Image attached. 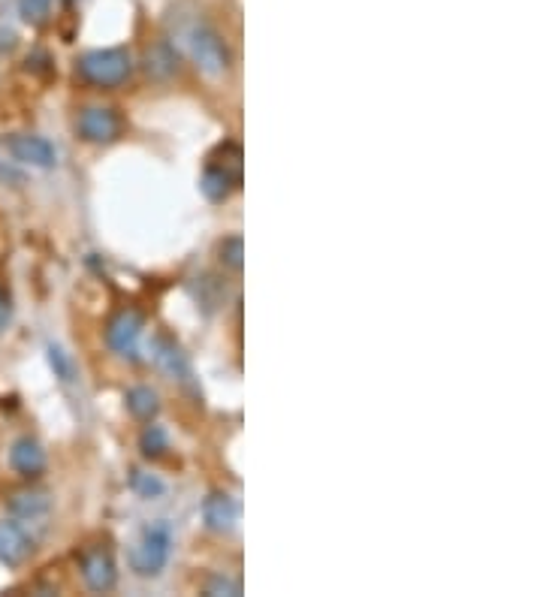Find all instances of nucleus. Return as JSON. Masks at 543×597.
<instances>
[{
    "mask_svg": "<svg viewBox=\"0 0 543 597\" xmlns=\"http://www.w3.org/2000/svg\"><path fill=\"white\" fill-rule=\"evenodd\" d=\"M175 43H181V49L191 55L197 70L209 79H224L233 67V52L224 34L197 13L175 19Z\"/></svg>",
    "mask_w": 543,
    "mask_h": 597,
    "instance_id": "1",
    "label": "nucleus"
},
{
    "mask_svg": "<svg viewBox=\"0 0 543 597\" xmlns=\"http://www.w3.org/2000/svg\"><path fill=\"white\" fill-rule=\"evenodd\" d=\"M242 184V148L236 142H224L206 163L200 190L209 203H227Z\"/></svg>",
    "mask_w": 543,
    "mask_h": 597,
    "instance_id": "2",
    "label": "nucleus"
},
{
    "mask_svg": "<svg viewBox=\"0 0 543 597\" xmlns=\"http://www.w3.org/2000/svg\"><path fill=\"white\" fill-rule=\"evenodd\" d=\"M79 76L94 88H118L133 73V58L127 49H91L76 61Z\"/></svg>",
    "mask_w": 543,
    "mask_h": 597,
    "instance_id": "3",
    "label": "nucleus"
},
{
    "mask_svg": "<svg viewBox=\"0 0 543 597\" xmlns=\"http://www.w3.org/2000/svg\"><path fill=\"white\" fill-rule=\"evenodd\" d=\"M169 555H172V525L160 519L142 528L139 540L130 549V567L136 576L151 579L169 564Z\"/></svg>",
    "mask_w": 543,
    "mask_h": 597,
    "instance_id": "4",
    "label": "nucleus"
},
{
    "mask_svg": "<svg viewBox=\"0 0 543 597\" xmlns=\"http://www.w3.org/2000/svg\"><path fill=\"white\" fill-rule=\"evenodd\" d=\"M0 148H4L16 163L31 166V169H52L58 163V148L37 133H7L0 139Z\"/></svg>",
    "mask_w": 543,
    "mask_h": 597,
    "instance_id": "5",
    "label": "nucleus"
},
{
    "mask_svg": "<svg viewBox=\"0 0 543 597\" xmlns=\"http://www.w3.org/2000/svg\"><path fill=\"white\" fill-rule=\"evenodd\" d=\"M76 133L82 142L91 145H109L121 139L124 133V118L112 106H85L76 118Z\"/></svg>",
    "mask_w": 543,
    "mask_h": 597,
    "instance_id": "6",
    "label": "nucleus"
},
{
    "mask_svg": "<svg viewBox=\"0 0 543 597\" xmlns=\"http://www.w3.org/2000/svg\"><path fill=\"white\" fill-rule=\"evenodd\" d=\"M40 534L34 525L22 519H4L0 522V564L4 567H22L37 552Z\"/></svg>",
    "mask_w": 543,
    "mask_h": 597,
    "instance_id": "7",
    "label": "nucleus"
},
{
    "mask_svg": "<svg viewBox=\"0 0 543 597\" xmlns=\"http://www.w3.org/2000/svg\"><path fill=\"white\" fill-rule=\"evenodd\" d=\"M145 320L136 308H121L109 326H106V344L115 356L121 359H136L139 356V341H142Z\"/></svg>",
    "mask_w": 543,
    "mask_h": 597,
    "instance_id": "8",
    "label": "nucleus"
},
{
    "mask_svg": "<svg viewBox=\"0 0 543 597\" xmlns=\"http://www.w3.org/2000/svg\"><path fill=\"white\" fill-rule=\"evenodd\" d=\"M151 362L154 368L166 377V380H178V383H191L194 371H191V359L172 335H154L151 338Z\"/></svg>",
    "mask_w": 543,
    "mask_h": 597,
    "instance_id": "9",
    "label": "nucleus"
},
{
    "mask_svg": "<svg viewBox=\"0 0 543 597\" xmlns=\"http://www.w3.org/2000/svg\"><path fill=\"white\" fill-rule=\"evenodd\" d=\"M79 570H82V579L91 591L103 594V591H112L118 585V564L112 558L109 549L103 546H91L82 552V561H79Z\"/></svg>",
    "mask_w": 543,
    "mask_h": 597,
    "instance_id": "10",
    "label": "nucleus"
},
{
    "mask_svg": "<svg viewBox=\"0 0 543 597\" xmlns=\"http://www.w3.org/2000/svg\"><path fill=\"white\" fill-rule=\"evenodd\" d=\"M7 510L13 519H22L28 525H40L52 513V495L46 489H19L10 495Z\"/></svg>",
    "mask_w": 543,
    "mask_h": 597,
    "instance_id": "11",
    "label": "nucleus"
},
{
    "mask_svg": "<svg viewBox=\"0 0 543 597\" xmlns=\"http://www.w3.org/2000/svg\"><path fill=\"white\" fill-rule=\"evenodd\" d=\"M10 465H13V471H16V474H22V477L34 480V477H40V474L46 471L49 459H46L43 444H40L37 438L25 435V438H19V441L10 447Z\"/></svg>",
    "mask_w": 543,
    "mask_h": 597,
    "instance_id": "12",
    "label": "nucleus"
},
{
    "mask_svg": "<svg viewBox=\"0 0 543 597\" xmlns=\"http://www.w3.org/2000/svg\"><path fill=\"white\" fill-rule=\"evenodd\" d=\"M236 519H239V507L233 501V495L227 492H212L206 501H203V522L209 531L215 534H230L236 528Z\"/></svg>",
    "mask_w": 543,
    "mask_h": 597,
    "instance_id": "13",
    "label": "nucleus"
},
{
    "mask_svg": "<svg viewBox=\"0 0 543 597\" xmlns=\"http://www.w3.org/2000/svg\"><path fill=\"white\" fill-rule=\"evenodd\" d=\"M145 73L154 79H169L178 73V52L169 40H157L148 52H145Z\"/></svg>",
    "mask_w": 543,
    "mask_h": 597,
    "instance_id": "14",
    "label": "nucleus"
},
{
    "mask_svg": "<svg viewBox=\"0 0 543 597\" xmlns=\"http://www.w3.org/2000/svg\"><path fill=\"white\" fill-rule=\"evenodd\" d=\"M127 411L142 420V423H151L157 414H160V395L151 389V386H133L127 392Z\"/></svg>",
    "mask_w": 543,
    "mask_h": 597,
    "instance_id": "15",
    "label": "nucleus"
},
{
    "mask_svg": "<svg viewBox=\"0 0 543 597\" xmlns=\"http://www.w3.org/2000/svg\"><path fill=\"white\" fill-rule=\"evenodd\" d=\"M139 450H142V456L145 459H160L166 450H169V435H166V429L163 426H145L142 429V435H139Z\"/></svg>",
    "mask_w": 543,
    "mask_h": 597,
    "instance_id": "16",
    "label": "nucleus"
},
{
    "mask_svg": "<svg viewBox=\"0 0 543 597\" xmlns=\"http://www.w3.org/2000/svg\"><path fill=\"white\" fill-rule=\"evenodd\" d=\"M46 356H49V365H52V371H55V377H58L61 383H73V380H76V362H73V356H70L64 347L49 344V347H46Z\"/></svg>",
    "mask_w": 543,
    "mask_h": 597,
    "instance_id": "17",
    "label": "nucleus"
},
{
    "mask_svg": "<svg viewBox=\"0 0 543 597\" xmlns=\"http://www.w3.org/2000/svg\"><path fill=\"white\" fill-rule=\"evenodd\" d=\"M218 254H221V263H224L227 269L242 272V266H245V242H242V236L224 239V242L218 245Z\"/></svg>",
    "mask_w": 543,
    "mask_h": 597,
    "instance_id": "18",
    "label": "nucleus"
},
{
    "mask_svg": "<svg viewBox=\"0 0 543 597\" xmlns=\"http://www.w3.org/2000/svg\"><path fill=\"white\" fill-rule=\"evenodd\" d=\"M19 13L28 25H43L52 13V0H19Z\"/></svg>",
    "mask_w": 543,
    "mask_h": 597,
    "instance_id": "19",
    "label": "nucleus"
},
{
    "mask_svg": "<svg viewBox=\"0 0 543 597\" xmlns=\"http://www.w3.org/2000/svg\"><path fill=\"white\" fill-rule=\"evenodd\" d=\"M206 594H212V597H221V594L236 597V594H242V582H239V579H230V576L215 573V576L206 582Z\"/></svg>",
    "mask_w": 543,
    "mask_h": 597,
    "instance_id": "20",
    "label": "nucleus"
},
{
    "mask_svg": "<svg viewBox=\"0 0 543 597\" xmlns=\"http://www.w3.org/2000/svg\"><path fill=\"white\" fill-rule=\"evenodd\" d=\"M133 489H136L142 498H157V495H163V483H160L157 477H151V474H142V471L133 474Z\"/></svg>",
    "mask_w": 543,
    "mask_h": 597,
    "instance_id": "21",
    "label": "nucleus"
},
{
    "mask_svg": "<svg viewBox=\"0 0 543 597\" xmlns=\"http://www.w3.org/2000/svg\"><path fill=\"white\" fill-rule=\"evenodd\" d=\"M10 320H13V299L4 287H0V332L10 326Z\"/></svg>",
    "mask_w": 543,
    "mask_h": 597,
    "instance_id": "22",
    "label": "nucleus"
}]
</instances>
